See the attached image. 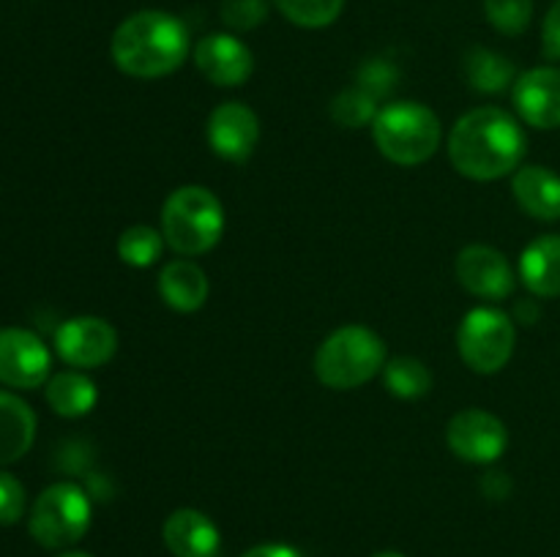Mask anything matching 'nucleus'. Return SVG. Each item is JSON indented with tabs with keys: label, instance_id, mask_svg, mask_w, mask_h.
Listing matches in <instances>:
<instances>
[{
	"label": "nucleus",
	"instance_id": "1",
	"mask_svg": "<svg viewBox=\"0 0 560 557\" xmlns=\"http://www.w3.org/2000/svg\"><path fill=\"white\" fill-rule=\"evenodd\" d=\"M523 156V126L501 107L470 109L448 134V158L470 180H498L517 173Z\"/></svg>",
	"mask_w": 560,
	"mask_h": 557
},
{
	"label": "nucleus",
	"instance_id": "2",
	"mask_svg": "<svg viewBox=\"0 0 560 557\" xmlns=\"http://www.w3.org/2000/svg\"><path fill=\"white\" fill-rule=\"evenodd\" d=\"M191 52L189 27L167 11H137L113 33L109 55L124 74L135 80H159L184 66Z\"/></svg>",
	"mask_w": 560,
	"mask_h": 557
},
{
	"label": "nucleus",
	"instance_id": "3",
	"mask_svg": "<svg viewBox=\"0 0 560 557\" xmlns=\"http://www.w3.org/2000/svg\"><path fill=\"white\" fill-rule=\"evenodd\" d=\"M222 200L206 186H180L164 200L162 235L180 257L206 254L222 240Z\"/></svg>",
	"mask_w": 560,
	"mask_h": 557
},
{
	"label": "nucleus",
	"instance_id": "4",
	"mask_svg": "<svg viewBox=\"0 0 560 557\" xmlns=\"http://www.w3.org/2000/svg\"><path fill=\"white\" fill-rule=\"evenodd\" d=\"M388 353L383 339L366 325H342L317 347L315 375L334 391H353L381 375Z\"/></svg>",
	"mask_w": 560,
	"mask_h": 557
},
{
	"label": "nucleus",
	"instance_id": "5",
	"mask_svg": "<svg viewBox=\"0 0 560 557\" xmlns=\"http://www.w3.org/2000/svg\"><path fill=\"white\" fill-rule=\"evenodd\" d=\"M372 137L388 162L416 167L435 156L441 145V118L421 102H392L377 109Z\"/></svg>",
	"mask_w": 560,
	"mask_h": 557
},
{
	"label": "nucleus",
	"instance_id": "6",
	"mask_svg": "<svg viewBox=\"0 0 560 557\" xmlns=\"http://www.w3.org/2000/svg\"><path fill=\"white\" fill-rule=\"evenodd\" d=\"M91 497L82 486L60 481L47 486L31 508V535L44 549L74 546L91 528Z\"/></svg>",
	"mask_w": 560,
	"mask_h": 557
},
{
	"label": "nucleus",
	"instance_id": "7",
	"mask_svg": "<svg viewBox=\"0 0 560 557\" xmlns=\"http://www.w3.org/2000/svg\"><path fill=\"white\" fill-rule=\"evenodd\" d=\"M514 344H517V328L506 311L479 306V309H470L459 322L457 349L470 371H479V375L501 371L512 360Z\"/></svg>",
	"mask_w": 560,
	"mask_h": 557
},
{
	"label": "nucleus",
	"instance_id": "8",
	"mask_svg": "<svg viewBox=\"0 0 560 557\" xmlns=\"http://www.w3.org/2000/svg\"><path fill=\"white\" fill-rule=\"evenodd\" d=\"M446 442L454 457L474 464H492L509 446V431L498 415L468 407L454 415L446 426Z\"/></svg>",
	"mask_w": 560,
	"mask_h": 557
},
{
	"label": "nucleus",
	"instance_id": "9",
	"mask_svg": "<svg viewBox=\"0 0 560 557\" xmlns=\"http://www.w3.org/2000/svg\"><path fill=\"white\" fill-rule=\"evenodd\" d=\"M118 349V333L102 317H71L55 331V353L74 369H98L113 360Z\"/></svg>",
	"mask_w": 560,
	"mask_h": 557
},
{
	"label": "nucleus",
	"instance_id": "10",
	"mask_svg": "<svg viewBox=\"0 0 560 557\" xmlns=\"http://www.w3.org/2000/svg\"><path fill=\"white\" fill-rule=\"evenodd\" d=\"M52 371L47 344L27 328H0V382L9 388L44 386Z\"/></svg>",
	"mask_w": 560,
	"mask_h": 557
},
{
	"label": "nucleus",
	"instance_id": "11",
	"mask_svg": "<svg viewBox=\"0 0 560 557\" xmlns=\"http://www.w3.org/2000/svg\"><path fill=\"white\" fill-rule=\"evenodd\" d=\"M454 271H457V282L470 295L485 300L509 298L514 293V284H517L506 254L485 244L465 246L457 254Z\"/></svg>",
	"mask_w": 560,
	"mask_h": 557
},
{
	"label": "nucleus",
	"instance_id": "12",
	"mask_svg": "<svg viewBox=\"0 0 560 557\" xmlns=\"http://www.w3.org/2000/svg\"><path fill=\"white\" fill-rule=\"evenodd\" d=\"M208 145L224 162H246L260 142V118L241 102H224L208 118Z\"/></svg>",
	"mask_w": 560,
	"mask_h": 557
},
{
	"label": "nucleus",
	"instance_id": "13",
	"mask_svg": "<svg viewBox=\"0 0 560 557\" xmlns=\"http://www.w3.org/2000/svg\"><path fill=\"white\" fill-rule=\"evenodd\" d=\"M195 66L219 87H238L255 71V55L233 33H211L195 44Z\"/></svg>",
	"mask_w": 560,
	"mask_h": 557
},
{
	"label": "nucleus",
	"instance_id": "14",
	"mask_svg": "<svg viewBox=\"0 0 560 557\" xmlns=\"http://www.w3.org/2000/svg\"><path fill=\"white\" fill-rule=\"evenodd\" d=\"M514 107L534 129H560V69L539 66L514 82Z\"/></svg>",
	"mask_w": 560,
	"mask_h": 557
},
{
	"label": "nucleus",
	"instance_id": "15",
	"mask_svg": "<svg viewBox=\"0 0 560 557\" xmlns=\"http://www.w3.org/2000/svg\"><path fill=\"white\" fill-rule=\"evenodd\" d=\"M164 546L173 552L175 557H217L219 546H222V535L219 528L195 508H178L167 517L162 528Z\"/></svg>",
	"mask_w": 560,
	"mask_h": 557
},
{
	"label": "nucleus",
	"instance_id": "16",
	"mask_svg": "<svg viewBox=\"0 0 560 557\" xmlns=\"http://www.w3.org/2000/svg\"><path fill=\"white\" fill-rule=\"evenodd\" d=\"M512 191L517 205L539 222L560 218V175L552 169L528 164L520 167L512 178Z\"/></svg>",
	"mask_w": 560,
	"mask_h": 557
},
{
	"label": "nucleus",
	"instance_id": "17",
	"mask_svg": "<svg viewBox=\"0 0 560 557\" xmlns=\"http://www.w3.org/2000/svg\"><path fill=\"white\" fill-rule=\"evenodd\" d=\"M520 278L536 298H560V235H539L525 246Z\"/></svg>",
	"mask_w": 560,
	"mask_h": 557
},
{
	"label": "nucleus",
	"instance_id": "18",
	"mask_svg": "<svg viewBox=\"0 0 560 557\" xmlns=\"http://www.w3.org/2000/svg\"><path fill=\"white\" fill-rule=\"evenodd\" d=\"M159 295L164 304L180 315L202 309L208 300V276L197 262L173 260L159 273Z\"/></svg>",
	"mask_w": 560,
	"mask_h": 557
},
{
	"label": "nucleus",
	"instance_id": "19",
	"mask_svg": "<svg viewBox=\"0 0 560 557\" xmlns=\"http://www.w3.org/2000/svg\"><path fill=\"white\" fill-rule=\"evenodd\" d=\"M36 440V413L31 404L9 391H0V467L25 457Z\"/></svg>",
	"mask_w": 560,
	"mask_h": 557
},
{
	"label": "nucleus",
	"instance_id": "20",
	"mask_svg": "<svg viewBox=\"0 0 560 557\" xmlns=\"http://www.w3.org/2000/svg\"><path fill=\"white\" fill-rule=\"evenodd\" d=\"M44 396H47L49 407L58 415H63V418H82L98 402L96 382L80 369L58 371V375L49 377Z\"/></svg>",
	"mask_w": 560,
	"mask_h": 557
},
{
	"label": "nucleus",
	"instance_id": "21",
	"mask_svg": "<svg viewBox=\"0 0 560 557\" xmlns=\"http://www.w3.org/2000/svg\"><path fill=\"white\" fill-rule=\"evenodd\" d=\"M465 76L474 91L501 93L512 82H517V69L506 55H498L487 47H474L465 55Z\"/></svg>",
	"mask_w": 560,
	"mask_h": 557
},
{
	"label": "nucleus",
	"instance_id": "22",
	"mask_svg": "<svg viewBox=\"0 0 560 557\" xmlns=\"http://www.w3.org/2000/svg\"><path fill=\"white\" fill-rule=\"evenodd\" d=\"M383 382H386L388 393H394L397 399H421L430 393L432 375L419 358L397 355L383 366Z\"/></svg>",
	"mask_w": 560,
	"mask_h": 557
},
{
	"label": "nucleus",
	"instance_id": "23",
	"mask_svg": "<svg viewBox=\"0 0 560 557\" xmlns=\"http://www.w3.org/2000/svg\"><path fill=\"white\" fill-rule=\"evenodd\" d=\"M164 235L148 224H135L126 227L118 238V257L131 268H151L153 262L162 260L164 254Z\"/></svg>",
	"mask_w": 560,
	"mask_h": 557
},
{
	"label": "nucleus",
	"instance_id": "24",
	"mask_svg": "<svg viewBox=\"0 0 560 557\" xmlns=\"http://www.w3.org/2000/svg\"><path fill=\"white\" fill-rule=\"evenodd\" d=\"M273 5L293 25L317 31V27H328L339 20L345 0H273Z\"/></svg>",
	"mask_w": 560,
	"mask_h": 557
},
{
	"label": "nucleus",
	"instance_id": "25",
	"mask_svg": "<svg viewBox=\"0 0 560 557\" xmlns=\"http://www.w3.org/2000/svg\"><path fill=\"white\" fill-rule=\"evenodd\" d=\"M331 118L342 129H364L377 118V102L361 87H350L331 102Z\"/></svg>",
	"mask_w": 560,
	"mask_h": 557
},
{
	"label": "nucleus",
	"instance_id": "26",
	"mask_svg": "<svg viewBox=\"0 0 560 557\" xmlns=\"http://www.w3.org/2000/svg\"><path fill=\"white\" fill-rule=\"evenodd\" d=\"M490 25L503 36H520L534 20V0H485Z\"/></svg>",
	"mask_w": 560,
	"mask_h": 557
},
{
	"label": "nucleus",
	"instance_id": "27",
	"mask_svg": "<svg viewBox=\"0 0 560 557\" xmlns=\"http://www.w3.org/2000/svg\"><path fill=\"white\" fill-rule=\"evenodd\" d=\"M397 80H399V69L392 63V60L372 58L359 69V85L355 87L366 91L377 102V98L388 96V93L397 87Z\"/></svg>",
	"mask_w": 560,
	"mask_h": 557
},
{
	"label": "nucleus",
	"instance_id": "28",
	"mask_svg": "<svg viewBox=\"0 0 560 557\" xmlns=\"http://www.w3.org/2000/svg\"><path fill=\"white\" fill-rule=\"evenodd\" d=\"M268 0H222V22L233 31H255L268 20Z\"/></svg>",
	"mask_w": 560,
	"mask_h": 557
},
{
	"label": "nucleus",
	"instance_id": "29",
	"mask_svg": "<svg viewBox=\"0 0 560 557\" xmlns=\"http://www.w3.org/2000/svg\"><path fill=\"white\" fill-rule=\"evenodd\" d=\"M25 486L11 473L0 470V524H16L25 513Z\"/></svg>",
	"mask_w": 560,
	"mask_h": 557
},
{
	"label": "nucleus",
	"instance_id": "30",
	"mask_svg": "<svg viewBox=\"0 0 560 557\" xmlns=\"http://www.w3.org/2000/svg\"><path fill=\"white\" fill-rule=\"evenodd\" d=\"M541 49L550 60H560V0L550 5L541 27Z\"/></svg>",
	"mask_w": 560,
	"mask_h": 557
},
{
	"label": "nucleus",
	"instance_id": "31",
	"mask_svg": "<svg viewBox=\"0 0 560 557\" xmlns=\"http://www.w3.org/2000/svg\"><path fill=\"white\" fill-rule=\"evenodd\" d=\"M481 486H485L487 497H492V500H503L512 491V481H509L506 473H487Z\"/></svg>",
	"mask_w": 560,
	"mask_h": 557
},
{
	"label": "nucleus",
	"instance_id": "32",
	"mask_svg": "<svg viewBox=\"0 0 560 557\" xmlns=\"http://www.w3.org/2000/svg\"><path fill=\"white\" fill-rule=\"evenodd\" d=\"M244 557H301L293 546H284V544H262L255 546V549L246 552Z\"/></svg>",
	"mask_w": 560,
	"mask_h": 557
},
{
	"label": "nucleus",
	"instance_id": "33",
	"mask_svg": "<svg viewBox=\"0 0 560 557\" xmlns=\"http://www.w3.org/2000/svg\"><path fill=\"white\" fill-rule=\"evenodd\" d=\"M58 557H91V555H85V552H63V555Z\"/></svg>",
	"mask_w": 560,
	"mask_h": 557
},
{
	"label": "nucleus",
	"instance_id": "34",
	"mask_svg": "<svg viewBox=\"0 0 560 557\" xmlns=\"http://www.w3.org/2000/svg\"><path fill=\"white\" fill-rule=\"evenodd\" d=\"M375 557H405V555H399V552H381V555Z\"/></svg>",
	"mask_w": 560,
	"mask_h": 557
}]
</instances>
